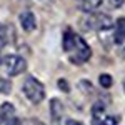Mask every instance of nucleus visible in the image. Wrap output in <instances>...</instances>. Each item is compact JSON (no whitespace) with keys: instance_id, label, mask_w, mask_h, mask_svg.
I'll use <instances>...</instances> for the list:
<instances>
[{"instance_id":"nucleus-1","label":"nucleus","mask_w":125,"mask_h":125,"mask_svg":"<svg viewBox=\"0 0 125 125\" xmlns=\"http://www.w3.org/2000/svg\"><path fill=\"white\" fill-rule=\"evenodd\" d=\"M62 47L63 52L68 55V60L75 65H82L90 60L92 57V48L82 39L78 33L72 32L70 29H67L63 32V40H62Z\"/></svg>"},{"instance_id":"nucleus-2","label":"nucleus","mask_w":125,"mask_h":125,"mask_svg":"<svg viewBox=\"0 0 125 125\" xmlns=\"http://www.w3.org/2000/svg\"><path fill=\"white\" fill-rule=\"evenodd\" d=\"M115 25L114 19L108 13H100V12H94V13H87L85 19L80 22V29L83 32H98L104 29H112Z\"/></svg>"},{"instance_id":"nucleus-3","label":"nucleus","mask_w":125,"mask_h":125,"mask_svg":"<svg viewBox=\"0 0 125 125\" xmlns=\"http://www.w3.org/2000/svg\"><path fill=\"white\" fill-rule=\"evenodd\" d=\"M22 92L32 104H40L45 98V87H43V83L39 78H35V77L25 78V82L22 85Z\"/></svg>"},{"instance_id":"nucleus-4","label":"nucleus","mask_w":125,"mask_h":125,"mask_svg":"<svg viewBox=\"0 0 125 125\" xmlns=\"http://www.w3.org/2000/svg\"><path fill=\"white\" fill-rule=\"evenodd\" d=\"M3 67L10 77H17L27 70V62L22 55H7L3 57Z\"/></svg>"},{"instance_id":"nucleus-5","label":"nucleus","mask_w":125,"mask_h":125,"mask_svg":"<svg viewBox=\"0 0 125 125\" xmlns=\"http://www.w3.org/2000/svg\"><path fill=\"white\" fill-rule=\"evenodd\" d=\"M92 118H94V125H117V122H118L117 117H112L105 112V105L102 104V100L94 104Z\"/></svg>"},{"instance_id":"nucleus-6","label":"nucleus","mask_w":125,"mask_h":125,"mask_svg":"<svg viewBox=\"0 0 125 125\" xmlns=\"http://www.w3.org/2000/svg\"><path fill=\"white\" fill-rule=\"evenodd\" d=\"M63 114H65L63 104H62L58 98H52V100H50V117H52L53 125H62Z\"/></svg>"},{"instance_id":"nucleus-7","label":"nucleus","mask_w":125,"mask_h":125,"mask_svg":"<svg viewBox=\"0 0 125 125\" xmlns=\"http://www.w3.org/2000/svg\"><path fill=\"white\" fill-rule=\"evenodd\" d=\"M19 22H20V27L25 30V32H33V30L37 29V19H35V15L27 10V12H22L19 15Z\"/></svg>"},{"instance_id":"nucleus-8","label":"nucleus","mask_w":125,"mask_h":125,"mask_svg":"<svg viewBox=\"0 0 125 125\" xmlns=\"http://www.w3.org/2000/svg\"><path fill=\"white\" fill-rule=\"evenodd\" d=\"M97 33H98V40L105 45V48H110V45H114V27L98 30Z\"/></svg>"},{"instance_id":"nucleus-9","label":"nucleus","mask_w":125,"mask_h":125,"mask_svg":"<svg viewBox=\"0 0 125 125\" xmlns=\"http://www.w3.org/2000/svg\"><path fill=\"white\" fill-rule=\"evenodd\" d=\"M0 117H2V120H5V122L15 118V107L12 105L10 102L2 104V107H0Z\"/></svg>"},{"instance_id":"nucleus-10","label":"nucleus","mask_w":125,"mask_h":125,"mask_svg":"<svg viewBox=\"0 0 125 125\" xmlns=\"http://www.w3.org/2000/svg\"><path fill=\"white\" fill-rule=\"evenodd\" d=\"M102 5V0H82L80 9L83 10L85 13H94L98 10V7Z\"/></svg>"},{"instance_id":"nucleus-11","label":"nucleus","mask_w":125,"mask_h":125,"mask_svg":"<svg viewBox=\"0 0 125 125\" xmlns=\"http://www.w3.org/2000/svg\"><path fill=\"white\" fill-rule=\"evenodd\" d=\"M7 32H9V30H7V27L0 25V52L5 48L7 42H9V33H7Z\"/></svg>"},{"instance_id":"nucleus-12","label":"nucleus","mask_w":125,"mask_h":125,"mask_svg":"<svg viewBox=\"0 0 125 125\" xmlns=\"http://www.w3.org/2000/svg\"><path fill=\"white\" fill-rule=\"evenodd\" d=\"M98 83L104 87V88H110L112 83H114V80H112V77H110L108 73H102V75L98 77Z\"/></svg>"},{"instance_id":"nucleus-13","label":"nucleus","mask_w":125,"mask_h":125,"mask_svg":"<svg viewBox=\"0 0 125 125\" xmlns=\"http://www.w3.org/2000/svg\"><path fill=\"white\" fill-rule=\"evenodd\" d=\"M10 90H12V83L7 78L0 77V94H10Z\"/></svg>"},{"instance_id":"nucleus-14","label":"nucleus","mask_w":125,"mask_h":125,"mask_svg":"<svg viewBox=\"0 0 125 125\" xmlns=\"http://www.w3.org/2000/svg\"><path fill=\"white\" fill-rule=\"evenodd\" d=\"M78 85H80V88H82L85 94H92V92H94V88H92V83H90L88 80H80V83H78Z\"/></svg>"},{"instance_id":"nucleus-15","label":"nucleus","mask_w":125,"mask_h":125,"mask_svg":"<svg viewBox=\"0 0 125 125\" xmlns=\"http://www.w3.org/2000/svg\"><path fill=\"white\" fill-rule=\"evenodd\" d=\"M57 83H58V88H60V90H63L65 94H68V92H70V87H68V82L65 80V78H60V80H58Z\"/></svg>"},{"instance_id":"nucleus-16","label":"nucleus","mask_w":125,"mask_h":125,"mask_svg":"<svg viewBox=\"0 0 125 125\" xmlns=\"http://www.w3.org/2000/svg\"><path fill=\"white\" fill-rule=\"evenodd\" d=\"M22 124L23 125H47V124H43L42 120H39V118H27V120H23Z\"/></svg>"},{"instance_id":"nucleus-17","label":"nucleus","mask_w":125,"mask_h":125,"mask_svg":"<svg viewBox=\"0 0 125 125\" xmlns=\"http://www.w3.org/2000/svg\"><path fill=\"white\" fill-rule=\"evenodd\" d=\"M110 2V5L114 7V9H120L122 5H124V0H108Z\"/></svg>"},{"instance_id":"nucleus-18","label":"nucleus","mask_w":125,"mask_h":125,"mask_svg":"<svg viewBox=\"0 0 125 125\" xmlns=\"http://www.w3.org/2000/svg\"><path fill=\"white\" fill-rule=\"evenodd\" d=\"M7 125H23V124H22V120H19V118H12V120L7 122Z\"/></svg>"},{"instance_id":"nucleus-19","label":"nucleus","mask_w":125,"mask_h":125,"mask_svg":"<svg viewBox=\"0 0 125 125\" xmlns=\"http://www.w3.org/2000/svg\"><path fill=\"white\" fill-rule=\"evenodd\" d=\"M67 125H83V124H82V122H78V120H72V118H68Z\"/></svg>"},{"instance_id":"nucleus-20","label":"nucleus","mask_w":125,"mask_h":125,"mask_svg":"<svg viewBox=\"0 0 125 125\" xmlns=\"http://www.w3.org/2000/svg\"><path fill=\"white\" fill-rule=\"evenodd\" d=\"M40 2H42V3H45V5H48V3H52L53 0H40Z\"/></svg>"},{"instance_id":"nucleus-21","label":"nucleus","mask_w":125,"mask_h":125,"mask_svg":"<svg viewBox=\"0 0 125 125\" xmlns=\"http://www.w3.org/2000/svg\"><path fill=\"white\" fill-rule=\"evenodd\" d=\"M124 90H125V80H124Z\"/></svg>"},{"instance_id":"nucleus-22","label":"nucleus","mask_w":125,"mask_h":125,"mask_svg":"<svg viewBox=\"0 0 125 125\" xmlns=\"http://www.w3.org/2000/svg\"><path fill=\"white\" fill-rule=\"evenodd\" d=\"M0 125H2V117H0Z\"/></svg>"}]
</instances>
